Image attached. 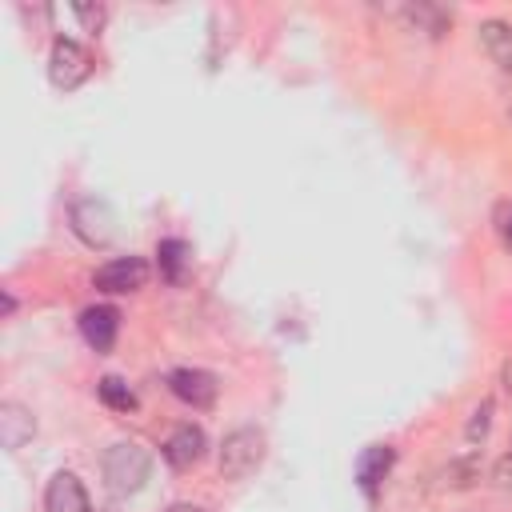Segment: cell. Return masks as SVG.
<instances>
[{
	"label": "cell",
	"instance_id": "cell-1",
	"mask_svg": "<svg viewBox=\"0 0 512 512\" xmlns=\"http://www.w3.org/2000/svg\"><path fill=\"white\" fill-rule=\"evenodd\" d=\"M100 468H104L108 492L132 496V492H140V488L148 484V476H152V456H148L136 440H116V444L104 452Z\"/></svg>",
	"mask_w": 512,
	"mask_h": 512
},
{
	"label": "cell",
	"instance_id": "cell-2",
	"mask_svg": "<svg viewBox=\"0 0 512 512\" xmlns=\"http://www.w3.org/2000/svg\"><path fill=\"white\" fill-rule=\"evenodd\" d=\"M264 464V432L256 428H236L220 444V476L224 480H244Z\"/></svg>",
	"mask_w": 512,
	"mask_h": 512
},
{
	"label": "cell",
	"instance_id": "cell-3",
	"mask_svg": "<svg viewBox=\"0 0 512 512\" xmlns=\"http://www.w3.org/2000/svg\"><path fill=\"white\" fill-rule=\"evenodd\" d=\"M88 72H92L88 48L76 44V40H68V36H60V40L52 44V56H48V76H52V84L64 88V92H72V88H80V84L88 80Z\"/></svg>",
	"mask_w": 512,
	"mask_h": 512
},
{
	"label": "cell",
	"instance_id": "cell-4",
	"mask_svg": "<svg viewBox=\"0 0 512 512\" xmlns=\"http://www.w3.org/2000/svg\"><path fill=\"white\" fill-rule=\"evenodd\" d=\"M72 228H76V236H80L84 244L104 248V244H112V236H116V216H112V208L100 204V200H80V204L72 208Z\"/></svg>",
	"mask_w": 512,
	"mask_h": 512
},
{
	"label": "cell",
	"instance_id": "cell-5",
	"mask_svg": "<svg viewBox=\"0 0 512 512\" xmlns=\"http://www.w3.org/2000/svg\"><path fill=\"white\" fill-rule=\"evenodd\" d=\"M144 280H148V264H144L140 256H116V260L100 264L96 276H92V284H96L100 292H112V296L136 292V288H144Z\"/></svg>",
	"mask_w": 512,
	"mask_h": 512
},
{
	"label": "cell",
	"instance_id": "cell-6",
	"mask_svg": "<svg viewBox=\"0 0 512 512\" xmlns=\"http://www.w3.org/2000/svg\"><path fill=\"white\" fill-rule=\"evenodd\" d=\"M168 388L188 408H212L216 404V392H220L216 376L204 372V368H176V372H168Z\"/></svg>",
	"mask_w": 512,
	"mask_h": 512
},
{
	"label": "cell",
	"instance_id": "cell-7",
	"mask_svg": "<svg viewBox=\"0 0 512 512\" xmlns=\"http://www.w3.org/2000/svg\"><path fill=\"white\" fill-rule=\"evenodd\" d=\"M116 332H120V312L112 304H92L80 312V336L88 348L108 352L116 344Z\"/></svg>",
	"mask_w": 512,
	"mask_h": 512
},
{
	"label": "cell",
	"instance_id": "cell-8",
	"mask_svg": "<svg viewBox=\"0 0 512 512\" xmlns=\"http://www.w3.org/2000/svg\"><path fill=\"white\" fill-rule=\"evenodd\" d=\"M204 452H208V436H204V428H196V424H180L168 440H164V460L172 464V468H196L200 460H204Z\"/></svg>",
	"mask_w": 512,
	"mask_h": 512
},
{
	"label": "cell",
	"instance_id": "cell-9",
	"mask_svg": "<svg viewBox=\"0 0 512 512\" xmlns=\"http://www.w3.org/2000/svg\"><path fill=\"white\" fill-rule=\"evenodd\" d=\"M44 512H92L88 492L76 472H56L44 488Z\"/></svg>",
	"mask_w": 512,
	"mask_h": 512
},
{
	"label": "cell",
	"instance_id": "cell-10",
	"mask_svg": "<svg viewBox=\"0 0 512 512\" xmlns=\"http://www.w3.org/2000/svg\"><path fill=\"white\" fill-rule=\"evenodd\" d=\"M32 436H36L32 412H28L24 404H16V400H4V404H0V444H4L8 452H16V448H24Z\"/></svg>",
	"mask_w": 512,
	"mask_h": 512
},
{
	"label": "cell",
	"instance_id": "cell-11",
	"mask_svg": "<svg viewBox=\"0 0 512 512\" xmlns=\"http://www.w3.org/2000/svg\"><path fill=\"white\" fill-rule=\"evenodd\" d=\"M480 48L500 72H512V24L504 20H484L480 24Z\"/></svg>",
	"mask_w": 512,
	"mask_h": 512
},
{
	"label": "cell",
	"instance_id": "cell-12",
	"mask_svg": "<svg viewBox=\"0 0 512 512\" xmlns=\"http://www.w3.org/2000/svg\"><path fill=\"white\" fill-rule=\"evenodd\" d=\"M392 460H396V452H392L388 444H372V448H364V456L356 460V480H360V488H364V492H376V484L388 476Z\"/></svg>",
	"mask_w": 512,
	"mask_h": 512
},
{
	"label": "cell",
	"instance_id": "cell-13",
	"mask_svg": "<svg viewBox=\"0 0 512 512\" xmlns=\"http://www.w3.org/2000/svg\"><path fill=\"white\" fill-rule=\"evenodd\" d=\"M400 16H404L416 32H428V36H440V32L452 24V12L436 8V4H408V8H400Z\"/></svg>",
	"mask_w": 512,
	"mask_h": 512
},
{
	"label": "cell",
	"instance_id": "cell-14",
	"mask_svg": "<svg viewBox=\"0 0 512 512\" xmlns=\"http://www.w3.org/2000/svg\"><path fill=\"white\" fill-rule=\"evenodd\" d=\"M156 260H160V276L168 284H180L184 268H188V244L184 240H160L156 244Z\"/></svg>",
	"mask_w": 512,
	"mask_h": 512
},
{
	"label": "cell",
	"instance_id": "cell-15",
	"mask_svg": "<svg viewBox=\"0 0 512 512\" xmlns=\"http://www.w3.org/2000/svg\"><path fill=\"white\" fill-rule=\"evenodd\" d=\"M96 392H100V400H104L112 412H132V408H136V392H132L120 376H104V380L96 384Z\"/></svg>",
	"mask_w": 512,
	"mask_h": 512
},
{
	"label": "cell",
	"instance_id": "cell-16",
	"mask_svg": "<svg viewBox=\"0 0 512 512\" xmlns=\"http://www.w3.org/2000/svg\"><path fill=\"white\" fill-rule=\"evenodd\" d=\"M444 480V488H468V484H476L480 480V460L476 456H464V460H452L444 472H440Z\"/></svg>",
	"mask_w": 512,
	"mask_h": 512
},
{
	"label": "cell",
	"instance_id": "cell-17",
	"mask_svg": "<svg viewBox=\"0 0 512 512\" xmlns=\"http://www.w3.org/2000/svg\"><path fill=\"white\" fill-rule=\"evenodd\" d=\"M488 424H492V400L484 396L476 408H472V420H468V440L476 444V440H484L488 436Z\"/></svg>",
	"mask_w": 512,
	"mask_h": 512
},
{
	"label": "cell",
	"instance_id": "cell-18",
	"mask_svg": "<svg viewBox=\"0 0 512 512\" xmlns=\"http://www.w3.org/2000/svg\"><path fill=\"white\" fill-rule=\"evenodd\" d=\"M72 12H76V20H80L88 32H100V28H104V8H92V4H72Z\"/></svg>",
	"mask_w": 512,
	"mask_h": 512
},
{
	"label": "cell",
	"instance_id": "cell-19",
	"mask_svg": "<svg viewBox=\"0 0 512 512\" xmlns=\"http://www.w3.org/2000/svg\"><path fill=\"white\" fill-rule=\"evenodd\" d=\"M492 480H496V488H500V492H512V452L492 468Z\"/></svg>",
	"mask_w": 512,
	"mask_h": 512
},
{
	"label": "cell",
	"instance_id": "cell-20",
	"mask_svg": "<svg viewBox=\"0 0 512 512\" xmlns=\"http://www.w3.org/2000/svg\"><path fill=\"white\" fill-rule=\"evenodd\" d=\"M168 512H204V508H196V504H172Z\"/></svg>",
	"mask_w": 512,
	"mask_h": 512
},
{
	"label": "cell",
	"instance_id": "cell-21",
	"mask_svg": "<svg viewBox=\"0 0 512 512\" xmlns=\"http://www.w3.org/2000/svg\"><path fill=\"white\" fill-rule=\"evenodd\" d=\"M504 384H508V388H512V364H508V368H504Z\"/></svg>",
	"mask_w": 512,
	"mask_h": 512
}]
</instances>
